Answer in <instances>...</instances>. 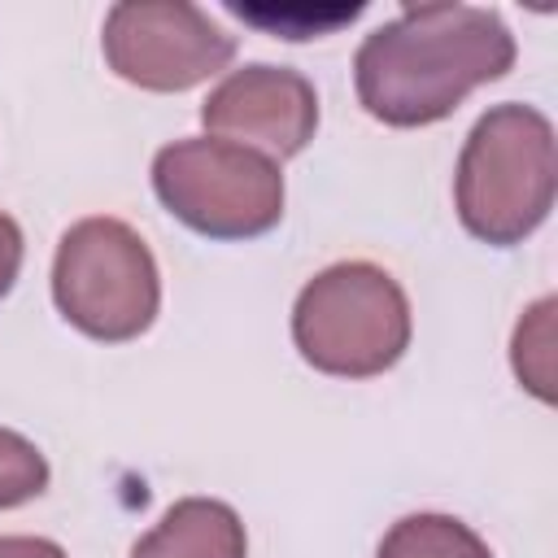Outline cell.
Here are the masks:
<instances>
[{
  "label": "cell",
  "mask_w": 558,
  "mask_h": 558,
  "mask_svg": "<svg viewBox=\"0 0 558 558\" xmlns=\"http://www.w3.org/2000/svg\"><path fill=\"white\" fill-rule=\"evenodd\" d=\"M514 65L510 26L480 4H401L375 26L357 57L353 83L362 109L384 126H432L449 118L475 87L497 83Z\"/></svg>",
  "instance_id": "1"
},
{
  "label": "cell",
  "mask_w": 558,
  "mask_h": 558,
  "mask_svg": "<svg viewBox=\"0 0 558 558\" xmlns=\"http://www.w3.org/2000/svg\"><path fill=\"white\" fill-rule=\"evenodd\" d=\"M554 187L558 148L549 118L514 100L480 113L453 174V205L462 227L484 244L510 248L549 218Z\"/></svg>",
  "instance_id": "2"
},
{
  "label": "cell",
  "mask_w": 558,
  "mask_h": 558,
  "mask_svg": "<svg viewBox=\"0 0 558 558\" xmlns=\"http://www.w3.org/2000/svg\"><path fill=\"white\" fill-rule=\"evenodd\" d=\"M292 344L323 375H384L410 349V301L375 262H336L301 288L292 305Z\"/></svg>",
  "instance_id": "3"
},
{
  "label": "cell",
  "mask_w": 558,
  "mask_h": 558,
  "mask_svg": "<svg viewBox=\"0 0 558 558\" xmlns=\"http://www.w3.org/2000/svg\"><path fill=\"white\" fill-rule=\"evenodd\" d=\"M52 301L83 336L122 344L153 327L161 275L140 231L122 218H83L57 244Z\"/></svg>",
  "instance_id": "4"
},
{
  "label": "cell",
  "mask_w": 558,
  "mask_h": 558,
  "mask_svg": "<svg viewBox=\"0 0 558 558\" xmlns=\"http://www.w3.org/2000/svg\"><path fill=\"white\" fill-rule=\"evenodd\" d=\"M153 192L183 227L209 240H253L283 218L279 166L214 135L166 144L153 157Z\"/></svg>",
  "instance_id": "5"
},
{
  "label": "cell",
  "mask_w": 558,
  "mask_h": 558,
  "mask_svg": "<svg viewBox=\"0 0 558 558\" xmlns=\"http://www.w3.org/2000/svg\"><path fill=\"white\" fill-rule=\"evenodd\" d=\"M100 44L109 70L144 92H187L235 61V35L187 0H122Z\"/></svg>",
  "instance_id": "6"
},
{
  "label": "cell",
  "mask_w": 558,
  "mask_h": 558,
  "mask_svg": "<svg viewBox=\"0 0 558 558\" xmlns=\"http://www.w3.org/2000/svg\"><path fill=\"white\" fill-rule=\"evenodd\" d=\"M201 122L214 140L253 148L270 161H288L318 131V96L305 74L257 61L231 70L209 92V100L201 105Z\"/></svg>",
  "instance_id": "7"
},
{
  "label": "cell",
  "mask_w": 558,
  "mask_h": 558,
  "mask_svg": "<svg viewBox=\"0 0 558 558\" xmlns=\"http://www.w3.org/2000/svg\"><path fill=\"white\" fill-rule=\"evenodd\" d=\"M131 558H248V536L227 501L183 497L131 545Z\"/></svg>",
  "instance_id": "8"
},
{
  "label": "cell",
  "mask_w": 558,
  "mask_h": 558,
  "mask_svg": "<svg viewBox=\"0 0 558 558\" xmlns=\"http://www.w3.org/2000/svg\"><path fill=\"white\" fill-rule=\"evenodd\" d=\"M375 558H493V549H488V541H484L475 527H466L462 519L423 510V514L397 519V523L384 532Z\"/></svg>",
  "instance_id": "9"
},
{
  "label": "cell",
  "mask_w": 558,
  "mask_h": 558,
  "mask_svg": "<svg viewBox=\"0 0 558 558\" xmlns=\"http://www.w3.org/2000/svg\"><path fill=\"white\" fill-rule=\"evenodd\" d=\"M549 344H554V296L536 301L519 318V327H514V353H510L519 384H527L541 401H554V353H549Z\"/></svg>",
  "instance_id": "10"
},
{
  "label": "cell",
  "mask_w": 558,
  "mask_h": 558,
  "mask_svg": "<svg viewBox=\"0 0 558 558\" xmlns=\"http://www.w3.org/2000/svg\"><path fill=\"white\" fill-rule=\"evenodd\" d=\"M48 488V458L22 432L0 427V510L26 506Z\"/></svg>",
  "instance_id": "11"
},
{
  "label": "cell",
  "mask_w": 558,
  "mask_h": 558,
  "mask_svg": "<svg viewBox=\"0 0 558 558\" xmlns=\"http://www.w3.org/2000/svg\"><path fill=\"white\" fill-rule=\"evenodd\" d=\"M235 17L253 22V26H266L275 31L279 39H318L344 22H353L362 13V4H349V9H336V13H318V9H279V13H266V9H244V4H227Z\"/></svg>",
  "instance_id": "12"
},
{
  "label": "cell",
  "mask_w": 558,
  "mask_h": 558,
  "mask_svg": "<svg viewBox=\"0 0 558 558\" xmlns=\"http://www.w3.org/2000/svg\"><path fill=\"white\" fill-rule=\"evenodd\" d=\"M17 270H22V227L0 209V301L9 296Z\"/></svg>",
  "instance_id": "13"
},
{
  "label": "cell",
  "mask_w": 558,
  "mask_h": 558,
  "mask_svg": "<svg viewBox=\"0 0 558 558\" xmlns=\"http://www.w3.org/2000/svg\"><path fill=\"white\" fill-rule=\"evenodd\" d=\"M0 558H65V549L48 536H0Z\"/></svg>",
  "instance_id": "14"
}]
</instances>
